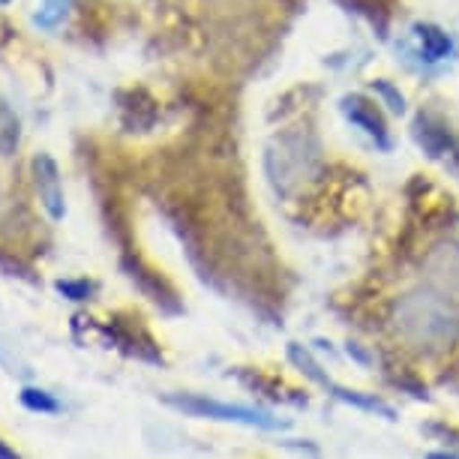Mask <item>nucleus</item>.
<instances>
[{"label":"nucleus","instance_id":"nucleus-1","mask_svg":"<svg viewBox=\"0 0 459 459\" xmlns=\"http://www.w3.org/2000/svg\"><path fill=\"white\" fill-rule=\"evenodd\" d=\"M396 331L411 349L438 354L459 340V313L441 291H411L396 303Z\"/></svg>","mask_w":459,"mask_h":459},{"label":"nucleus","instance_id":"nucleus-2","mask_svg":"<svg viewBox=\"0 0 459 459\" xmlns=\"http://www.w3.org/2000/svg\"><path fill=\"white\" fill-rule=\"evenodd\" d=\"M166 403L171 409L193 414V418H211V420H225V423H244V427L255 429H285L289 420H280L273 414H267L262 409H249V405H229L220 400H207L198 394H169Z\"/></svg>","mask_w":459,"mask_h":459},{"label":"nucleus","instance_id":"nucleus-3","mask_svg":"<svg viewBox=\"0 0 459 459\" xmlns=\"http://www.w3.org/2000/svg\"><path fill=\"white\" fill-rule=\"evenodd\" d=\"M289 358H291V363L298 367L303 376H309L316 381V385H322L325 391H331L336 400H342V403H349V405H358V409H363V411H376V414H381V418H387V420H394V409L391 405H385L381 400H372V396H363V394H358V391H349V387H340L336 381H331L322 372V367L309 358V351H303L300 345H289Z\"/></svg>","mask_w":459,"mask_h":459},{"label":"nucleus","instance_id":"nucleus-4","mask_svg":"<svg viewBox=\"0 0 459 459\" xmlns=\"http://www.w3.org/2000/svg\"><path fill=\"white\" fill-rule=\"evenodd\" d=\"M102 333L108 336L111 345L120 349L124 354L135 360H147V363H162V354H160V345L153 342V336L147 333V327L142 325V318H133L129 316L124 322V316L111 318V322L102 327Z\"/></svg>","mask_w":459,"mask_h":459},{"label":"nucleus","instance_id":"nucleus-5","mask_svg":"<svg viewBox=\"0 0 459 459\" xmlns=\"http://www.w3.org/2000/svg\"><path fill=\"white\" fill-rule=\"evenodd\" d=\"M30 175H33V186H37L42 211L48 213V220L60 222L66 216V198H64V180H60V169L55 157H51V153H33Z\"/></svg>","mask_w":459,"mask_h":459},{"label":"nucleus","instance_id":"nucleus-6","mask_svg":"<svg viewBox=\"0 0 459 459\" xmlns=\"http://www.w3.org/2000/svg\"><path fill=\"white\" fill-rule=\"evenodd\" d=\"M124 271L126 276L133 280L138 289H142V294L147 300H153L157 307L162 309L166 316H180L184 313V307H180V298H178V291L171 289V285L162 280V276L157 271H151L142 258H135V255H124Z\"/></svg>","mask_w":459,"mask_h":459},{"label":"nucleus","instance_id":"nucleus-7","mask_svg":"<svg viewBox=\"0 0 459 459\" xmlns=\"http://www.w3.org/2000/svg\"><path fill=\"white\" fill-rule=\"evenodd\" d=\"M342 115L351 120L354 126H360L363 133H367L372 142H376L381 151H387L391 147V135H387V124L385 117H381V111L376 108V102H369L367 97H345L342 100Z\"/></svg>","mask_w":459,"mask_h":459},{"label":"nucleus","instance_id":"nucleus-8","mask_svg":"<svg viewBox=\"0 0 459 459\" xmlns=\"http://www.w3.org/2000/svg\"><path fill=\"white\" fill-rule=\"evenodd\" d=\"M429 280L438 285L441 294L459 300V244H445L429 255Z\"/></svg>","mask_w":459,"mask_h":459},{"label":"nucleus","instance_id":"nucleus-9","mask_svg":"<svg viewBox=\"0 0 459 459\" xmlns=\"http://www.w3.org/2000/svg\"><path fill=\"white\" fill-rule=\"evenodd\" d=\"M414 138H418V144L429 153V157H436V160L447 157V153L459 157L456 138L450 135V129L441 124V120L432 117V115H418V120H414Z\"/></svg>","mask_w":459,"mask_h":459},{"label":"nucleus","instance_id":"nucleus-10","mask_svg":"<svg viewBox=\"0 0 459 459\" xmlns=\"http://www.w3.org/2000/svg\"><path fill=\"white\" fill-rule=\"evenodd\" d=\"M22 142V120L15 108L0 97V157H13Z\"/></svg>","mask_w":459,"mask_h":459},{"label":"nucleus","instance_id":"nucleus-11","mask_svg":"<svg viewBox=\"0 0 459 459\" xmlns=\"http://www.w3.org/2000/svg\"><path fill=\"white\" fill-rule=\"evenodd\" d=\"M414 33H418L423 57L427 60H441L454 51V42H450L447 33L436 28V24H414Z\"/></svg>","mask_w":459,"mask_h":459},{"label":"nucleus","instance_id":"nucleus-12","mask_svg":"<svg viewBox=\"0 0 459 459\" xmlns=\"http://www.w3.org/2000/svg\"><path fill=\"white\" fill-rule=\"evenodd\" d=\"M19 403H22V409H28L30 414H57V411H64V405H60L57 396L42 391V387H24V391L19 394Z\"/></svg>","mask_w":459,"mask_h":459},{"label":"nucleus","instance_id":"nucleus-13","mask_svg":"<svg viewBox=\"0 0 459 459\" xmlns=\"http://www.w3.org/2000/svg\"><path fill=\"white\" fill-rule=\"evenodd\" d=\"M55 289H57V294H64L66 300L84 303V300H91L93 294H97V282H93V280H57Z\"/></svg>","mask_w":459,"mask_h":459},{"label":"nucleus","instance_id":"nucleus-14","mask_svg":"<svg viewBox=\"0 0 459 459\" xmlns=\"http://www.w3.org/2000/svg\"><path fill=\"white\" fill-rule=\"evenodd\" d=\"M372 88H376L378 97H385L387 102H391V108L400 115V111H405V100H403V93L400 91H394V84H387V82H372Z\"/></svg>","mask_w":459,"mask_h":459},{"label":"nucleus","instance_id":"nucleus-15","mask_svg":"<svg viewBox=\"0 0 459 459\" xmlns=\"http://www.w3.org/2000/svg\"><path fill=\"white\" fill-rule=\"evenodd\" d=\"M0 459H19V450L6 445L4 438H0Z\"/></svg>","mask_w":459,"mask_h":459},{"label":"nucleus","instance_id":"nucleus-16","mask_svg":"<svg viewBox=\"0 0 459 459\" xmlns=\"http://www.w3.org/2000/svg\"><path fill=\"white\" fill-rule=\"evenodd\" d=\"M13 4V0H0V6H10Z\"/></svg>","mask_w":459,"mask_h":459}]
</instances>
